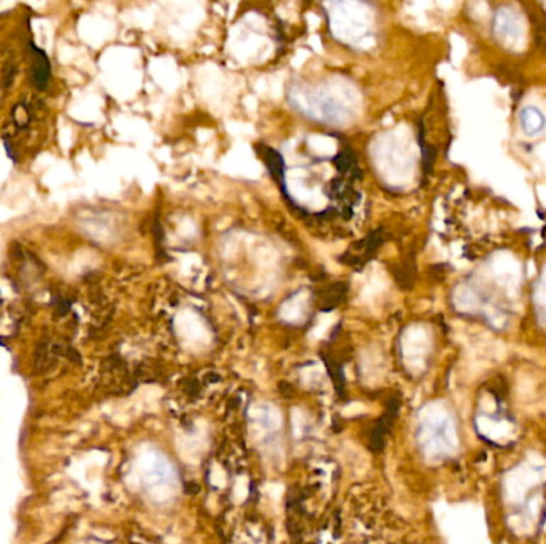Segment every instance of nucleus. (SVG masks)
<instances>
[{
  "label": "nucleus",
  "mask_w": 546,
  "mask_h": 544,
  "mask_svg": "<svg viewBox=\"0 0 546 544\" xmlns=\"http://www.w3.org/2000/svg\"><path fill=\"white\" fill-rule=\"evenodd\" d=\"M286 99L302 117L328 128H340L350 123L358 106L355 101V91L340 81H296L288 86Z\"/></svg>",
  "instance_id": "obj_1"
},
{
  "label": "nucleus",
  "mask_w": 546,
  "mask_h": 544,
  "mask_svg": "<svg viewBox=\"0 0 546 544\" xmlns=\"http://www.w3.org/2000/svg\"><path fill=\"white\" fill-rule=\"evenodd\" d=\"M333 39L353 52H367L379 39V13L371 0H326Z\"/></svg>",
  "instance_id": "obj_2"
},
{
  "label": "nucleus",
  "mask_w": 546,
  "mask_h": 544,
  "mask_svg": "<svg viewBox=\"0 0 546 544\" xmlns=\"http://www.w3.org/2000/svg\"><path fill=\"white\" fill-rule=\"evenodd\" d=\"M384 242V230H374L366 238L361 239V242L353 243L352 248H348L345 254L339 257V261L344 262L345 265H350V267H363V265H366L377 254Z\"/></svg>",
  "instance_id": "obj_3"
},
{
  "label": "nucleus",
  "mask_w": 546,
  "mask_h": 544,
  "mask_svg": "<svg viewBox=\"0 0 546 544\" xmlns=\"http://www.w3.org/2000/svg\"><path fill=\"white\" fill-rule=\"evenodd\" d=\"M399 407H401V401H399L398 396H393L389 401V404H386L385 414L376 421V425H374V428L369 433L367 447H369L371 452L380 453L384 450L386 434L390 433V429L393 428V425H395L396 416L399 414Z\"/></svg>",
  "instance_id": "obj_4"
},
{
  "label": "nucleus",
  "mask_w": 546,
  "mask_h": 544,
  "mask_svg": "<svg viewBox=\"0 0 546 544\" xmlns=\"http://www.w3.org/2000/svg\"><path fill=\"white\" fill-rule=\"evenodd\" d=\"M523 28L520 18L510 7H500L494 16V34L500 42H510L519 39Z\"/></svg>",
  "instance_id": "obj_5"
},
{
  "label": "nucleus",
  "mask_w": 546,
  "mask_h": 544,
  "mask_svg": "<svg viewBox=\"0 0 546 544\" xmlns=\"http://www.w3.org/2000/svg\"><path fill=\"white\" fill-rule=\"evenodd\" d=\"M519 126L525 136L535 137L546 128V115L537 106H525L519 110Z\"/></svg>",
  "instance_id": "obj_6"
},
{
  "label": "nucleus",
  "mask_w": 546,
  "mask_h": 544,
  "mask_svg": "<svg viewBox=\"0 0 546 544\" xmlns=\"http://www.w3.org/2000/svg\"><path fill=\"white\" fill-rule=\"evenodd\" d=\"M347 284L345 283H335L328 286L323 293L321 299L318 300L321 310H333L334 307H338L342 303V300L345 299L347 295Z\"/></svg>",
  "instance_id": "obj_7"
},
{
  "label": "nucleus",
  "mask_w": 546,
  "mask_h": 544,
  "mask_svg": "<svg viewBox=\"0 0 546 544\" xmlns=\"http://www.w3.org/2000/svg\"><path fill=\"white\" fill-rule=\"evenodd\" d=\"M52 307L55 310V314L61 318V316H66L69 312H71L72 302L65 295H55L52 299Z\"/></svg>",
  "instance_id": "obj_8"
}]
</instances>
